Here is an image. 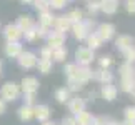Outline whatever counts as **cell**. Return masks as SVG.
I'll return each instance as SVG.
<instances>
[{"label":"cell","mask_w":135,"mask_h":125,"mask_svg":"<svg viewBox=\"0 0 135 125\" xmlns=\"http://www.w3.org/2000/svg\"><path fill=\"white\" fill-rule=\"evenodd\" d=\"M20 97V87L15 82H7L0 88V98L3 102H13Z\"/></svg>","instance_id":"cell-1"},{"label":"cell","mask_w":135,"mask_h":125,"mask_svg":"<svg viewBox=\"0 0 135 125\" xmlns=\"http://www.w3.org/2000/svg\"><path fill=\"white\" fill-rule=\"evenodd\" d=\"M95 60L93 50H90L89 47H79L75 52V64L77 65H90Z\"/></svg>","instance_id":"cell-2"},{"label":"cell","mask_w":135,"mask_h":125,"mask_svg":"<svg viewBox=\"0 0 135 125\" xmlns=\"http://www.w3.org/2000/svg\"><path fill=\"white\" fill-rule=\"evenodd\" d=\"M95 33H97V37L102 42H108V40H112L113 37H115V25L108 23V22L100 23V25H97Z\"/></svg>","instance_id":"cell-3"},{"label":"cell","mask_w":135,"mask_h":125,"mask_svg":"<svg viewBox=\"0 0 135 125\" xmlns=\"http://www.w3.org/2000/svg\"><path fill=\"white\" fill-rule=\"evenodd\" d=\"M17 60H18V65L25 70H30L37 65V55H35L33 52H28V50H23L22 54L18 55Z\"/></svg>","instance_id":"cell-4"},{"label":"cell","mask_w":135,"mask_h":125,"mask_svg":"<svg viewBox=\"0 0 135 125\" xmlns=\"http://www.w3.org/2000/svg\"><path fill=\"white\" fill-rule=\"evenodd\" d=\"M3 37L7 42H20L23 37V32L20 30L15 23H8V25H5V28H3Z\"/></svg>","instance_id":"cell-5"},{"label":"cell","mask_w":135,"mask_h":125,"mask_svg":"<svg viewBox=\"0 0 135 125\" xmlns=\"http://www.w3.org/2000/svg\"><path fill=\"white\" fill-rule=\"evenodd\" d=\"M47 45H50L52 49L54 47H62L65 44V40H67V33H64V32H59V30H49V35H47Z\"/></svg>","instance_id":"cell-6"},{"label":"cell","mask_w":135,"mask_h":125,"mask_svg":"<svg viewBox=\"0 0 135 125\" xmlns=\"http://www.w3.org/2000/svg\"><path fill=\"white\" fill-rule=\"evenodd\" d=\"M38 85L40 83L35 77H25V79H22L18 87H20V92H23V93H37Z\"/></svg>","instance_id":"cell-7"},{"label":"cell","mask_w":135,"mask_h":125,"mask_svg":"<svg viewBox=\"0 0 135 125\" xmlns=\"http://www.w3.org/2000/svg\"><path fill=\"white\" fill-rule=\"evenodd\" d=\"M50 115H52V110H50L49 105H45V103L33 105V118H37L40 123L50 120Z\"/></svg>","instance_id":"cell-8"},{"label":"cell","mask_w":135,"mask_h":125,"mask_svg":"<svg viewBox=\"0 0 135 125\" xmlns=\"http://www.w3.org/2000/svg\"><path fill=\"white\" fill-rule=\"evenodd\" d=\"M92 80H95L98 83H112L113 80V74L110 72V69H97V70H93V74H92Z\"/></svg>","instance_id":"cell-9"},{"label":"cell","mask_w":135,"mask_h":125,"mask_svg":"<svg viewBox=\"0 0 135 125\" xmlns=\"http://www.w3.org/2000/svg\"><path fill=\"white\" fill-rule=\"evenodd\" d=\"M118 95V88L113 85V83H103L102 88H100V97L103 98V100H107V102H112V100H115Z\"/></svg>","instance_id":"cell-10"},{"label":"cell","mask_w":135,"mask_h":125,"mask_svg":"<svg viewBox=\"0 0 135 125\" xmlns=\"http://www.w3.org/2000/svg\"><path fill=\"white\" fill-rule=\"evenodd\" d=\"M67 105H69V112L72 113V115H75V113L85 110L87 102H85V98H82V97L77 95V97H70V100L67 102Z\"/></svg>","instance_id":"cell-11"},{"label":"cell","mask_w":135,"mask_h":125,"mask_svg":"<svg viewBox=\"0 0 135 125\" xmlns=\"http://www.w3.org/2000/svg\"><path fill=\"white\" fill-rule=\"evenodd\" d=\"M92 74H93V70H92V67L90 65H77V70H75V79H79L80 82H84L87 83L89 80H92Z\"/></svg>","instance_id":"cell-12"},{"label":"cell","mask_w":135,"mask_h":125,"mask_svg":"<svg viewBox=\"0 0 135 125\" xmlns=\"http://www.w3.org/2000/svg\"><path fill=\"white\" fill-rule=\"evenodd\" d=\"M23 52V47L20 42H7L5 45V55L8 59H18V55Z\"/></svg>","instance_id":"cell-13"},{"label":"cell","mask_w":135,"mask_h":125,"mask_svg":"<svg viewBox=\"0 0 135 125\" xmlns=\"http://www.w3.org/2000/svg\"><path fill=\"white\" fill-rule=\"evenodd\" d=\"M135 44V40L132 35H127V33H123V35H118V37L115 39V47H117V50H127V49H130V47Z\"/></svg>","instance_id":"cell-14"},{"label":"cell","mask_w":135,"mask_h":125,"mask_svg":"<svg viewBox=\"0 0 135 125\" xmlns=\"http://www.w3.org/2000/svg\"><path fill=\"white\" fill-rule=\"evenodd\" d=\"M54 28H55V30H59V32L67 33V32H69V30L72 28V22L69 20V17H67V15H60V17H55Z\"/></svg>","instance_id":"cell-15"},{"label":"cell","mask_w":135,"mask_h":125,"mask_svg":"<svg viewBox=\"0 0 135 125\" xmlns=\"http://www.w3.org/2000/svg\"><path fill=\"white\" fill-rule=\"evenodd\" d=\"M54 22H55V15L47 10V12L38 13V25L40 27H45V28H52L54 27Z\"/></svg>","instance_id":"cell-16"},{"label":"cell","mask_w":135,"mask_h":125,"mask_svg":"<svg viewBox=\"0 0 135 125\" xmlns=\"http://www.w3.org/2000/svg\"><path fill=\"white\" fill-rule=\"evenodd\" d=\"M118 10V0H100V12L113 15Z\"/></svg>","instance_id":"cell-17"},{"label":"cell","mask_w":135,"mask_h":125,"mask_svg":"<svg viewBox=\"0 0 135 125\" xmlns=\"http://www.w3.org/2000/svg\"><path fill=\"white\" fill-rule=\"evenodd\" d=\"M17 27L22 30V32H25V30H28V28H32L33 25H35V20L32 15H20V17L17 18Z\"/></svg>","instance_id":"cell-18"},{"label":"cell","mask_w":135,"mask_h":125,"mask_svg":"<svg viewBox=\"0 0 135 125\" xmlns=\"http://www.w3.org/2000/svg\"><path fill=\"white\" fill-rule=\"evenodd\" d=\"M74 118H75V123L77 125H92V122H93V118H95V117H93L90 112L82 110L79 113H75Z\"/></svg>","instance_id":"cell-19"},{"label":"cell","mask_w":135,"mask_h":125,"mask_svg":"<svg viewBox=\"0 0 135 125\" xmlns=\"http://www.w3.org/2000/svg\"><path fill=\"white\" fill-rule=\"evenodd\" d=\"M67 55H69V52H67V49H65L64 45H62V47H54V49H52L50 60L52 62H65Z\"/></svg>","instance_id":"cell-20"},{"label":"cell","mask_w":135,"mask_h":125,"mask_svg":"<svg viewBox=\"0 0 135 125\" xmlns=\"http://www.w3.org/2000/svg\"><path fill=\"white\" fill-rule=\"evenodd\" d=\"M17 115L22 122H30L33 118V107H28V105H22L17 110Z\"/></svg>","instance_id":"cell-21"},{"label":"cell","mask_w":135,"mask_h":125,"mask_svg":"<svg viewBox=\"0 0 135 125\" xmlns=\"http://www.w3.org/2000/svg\"><path fill=\"white\" fill-rule=\"evenodd\" d=\"M70 30H72V33H74V37H75L77 40H85L87 35H89V32H87V28L84 27V23H82V22L74 23Z\"/></svg>","instance_id":"cell-22"},{"label":"cell","mask_w":135,"mask_h":125,"mask_svg":"<svg viewBox=\"0 0 135 125\" xmlns=\"http://www.w3.org/2000/svg\"><path fill=\"white\" fill-rule=\"evenodd\" d=\"M84 87H85V83L84 82H80L79 79H75V77H70L69 80H67V88L70 90V93L74 92V93H79L84 90Z\"/></svg>","instance_id":"cell-23"},{"label":"cell","mask_w":135,"mask_h":125,"mask_svg":"<svg viewBox=\"0 0 135 125\" xmlns=\"http://www.w3.org/2000/svg\"><path fill=\"white\" fill-rule=\"evenodd\" d=\"M55 100L59 103H67L70 100V90L67 87H60L55 90Z\"/></svg>","instance_id":"cell-24"},{"label":"cell","mask_w":135,"mask_h":125,"mask_svg":"<svg viewBox=\"0 0 135 125\" xmlns=\"http://www.w3.org/2000/svg\"><path fill=\"white\" fill-rule=\"evenodd\" d=\"M37 70L40 72V74H49V72H52V67H54V64H52L50 59H37Z\"/></svg>","instance_id":"cell-25"},{"label":"cell","mask_w":135,"mask_h":125,"mask_svg":"<svg viewBox=\"0 0 135 125\" xmlns=\"http://www.w3.org/2000/svg\"><path fill=\"white\" fill-rule=\"evenodd\" d=\"M85 42H87V45H85V47H89L90 50H95V49H98V47H102V44H103V42L97 37V33H95V32H92V33L87 35Z\"/></svg>","instance_id":"cell-26"},{"label":"cell","mask_w":135,"mask_h":125,"mask_svg":"<svg viewBox=\"0 0 135 125\" xmlns=\"http://www.w3.org/2000/svg\"><path fill=\"white\" fill-rule=\"evenodd\" d=\"M135 88V77H125V79H120V90L125 93H130Z\"/></svg>","instance_id":"cell-27"},{"label":"cell","mask_w":135,"mask_h":125,"mask_svg":"<svg viewBox=\"0 0 135 125\" xmlns=\"http://www.w3.org/2000/svg\"><path fill=\"white\" fill-rule=\"evenodd\" d=\"M135 74V69L132 64H127V62H123V64L118 67V75H120V79H125V77H133Z\"/></svg>","instance_id":"cell-28"},{"label":"cell","mask_w":135,"mask_h":125,"mask_svg":"<svg viewBox=\"0 0 135 125\" xmlns=\"http://www.w3.org/2000/svg\"><path fill=\"white\" fill-rule=\"evenodd\" d=\"M67 17H69V20L72 22V25H74V23H79V22H82V20H84V12H82V10H79V8H74L72 12L67 13Z\"/></svg>","instance_id":"cell-29"},{"label":"cell","mask_w":135,"mask_h":125,"mask_svg":"<svg viewBox=\"0 0 135 125\" xmlns=\"http://www.w3.org/2000/svg\"><path fill=\"white\" fill-rule=\"evenodd\" d=\"M87 12L90 15H97L100 12V0H87Z\"/></svg>","instance_id":"cell-30"},{"label":"cell","mask_w":135,"mask_h":125,"mask_svg":"<svg viewBox=\"0 0 135 125\" xmlns=\"http://www.w3.org/2000/svg\"><path fill=\"white\" fill-rule=\"evenodd\" d=\"M33 8L37 10L38 13L42 12H47V10H50V5H49V0H33Z\"/></svg>","instance_id":"cell-31"},{"label":"cell","mask_w":135,"mask_h":125,"mask_svg":"<svg viewBox=\"0 0 135 125\" xmlns=\"http://www.w3.org/2000/svg\"><path fill=\"white\" fill-rule=\"evenodd\" d=\"M123 54V59H125L127 64H135V45H132L130 49H127V50H123L122 52Z\"/></svg>","instance_id":"cell-32"},{"label":"cell","mask_w":135,"mask_h":125,"mask_svg":"<svg viewBox=\"0 0 135 125\" xmlns=\"http://www.w3.org/2000/svg\"><path fill=\"white\" fill-rule=\"evenodd\" d=\"M113 64V59L110 55H102L98 59V69H110Z\"/></svg>","instance_id":"cell-33"},{"label":"cell","mask_w":135,"mask_h":125,"mask_svg":"<svg viewBox=\"0 0 135 125\" xmlns=\"http://www.w3.org/2000/svg\"><path fill=\"white\" fill-rule=\"evenodd\" d=\"M22 39H25L27 42H35L37 40V30H35V25L32 28H28V30H25L23 32V37Z\"/></svg>","instance_id":"cell-34"},{"label":"cell","mask_w":135,"mask_h":125,"mask_svg":"<svg viewBox=\"0 0 135 125\" xmlns=\"http://www.w3.org/2000/svg\"><path fill=\"white\" fill-rule=\"evenodd\" d=\"M82 23H84V27L87 28V32L92 33V32H95V28H97V22L93 18H84L82 20Z\"/></svg>","instance_id":"cell-35"},{"label":"cell","mask_w":135,"mask_h":125,"mask_svg":"<svg viewBox=\"0 0 135 125\" xmlns=\"http://www.w3.org/2000/svg\"><path fill=\"white\" fill-rule=\"evenodd\" d=\"M49 5L54 10H62L67 7V0H49Z\"/></svg>","instance_id":"cell-36"},{"label":"cell","mask_w":135,"mask_h":125,"mask_svg":"<svg viewBox=\"0 0 135 125\" xmlns=\"http://www.w3.org/2000/svg\"><path fill=\"white\" fill-rule=\"evenodd\" d=\"M75 70H77V64H65L64 67V74L67 79H70V77L75 75Z\"/></svg>","instance_id":"cell-37"},{"label":"cell","mask_w":135,"mask_h":125,"mask_svg":"<svg viewBox=\"0 0 135 125\" xmlns=\"http://www.w3.org/2000/svg\"><path fill=\"white\" fill-rule=\"evenodd\" d=\"M37 93H23V105H28V107H33V105H37L35 103V97Z\"/></svg>","instance_id":"cell-38"},{"label":"cell","mask_w":135,"mask_h":125,"mask_svg":"<svg viewBox=\"0 0 135 125\" xmlns=\"http://www.w3.org/2000/svg\"><path fill=\"white\" fill-rule=\"evenodd\" d=\"M35 30H37V39H47V35H49V30H50V28H45V27H40V25H35Z\"/></svg>","instance_id":"cell-39"},{"label":"cell","mask_w":135,"mask_h":125,"mask_svg":"<svg viewBox=\"0 0 135 125\" xmlns=\"http://www.w3.org/2000/svg\"><path fill=\"white\" fill-rule=\"evenodd\" d=\"M123 115H125V120H135V107H127L123 110Z\"/></svg>","instance_id":"cell-40"},{"label":"cell","mask_w":135,"mask_h":125,"mask_svg":"<svg viewBox=\"0 0 135 125\" xmlns=\"http://www.w3.org/2000/svg\"><path fill=\"white\" fill-rule=\"evenodd\" d=\"M52 57V47L50 45H45L40 49V59H50Z\"/></svg>","instance_id":"cell-41"},{"label":"cell","mask_w":135,"mask_h":125,"mask_svg":"<svg viewBox=\"0 0 135 125\" xmlns=\"http://www.w3.org/2000/svg\"><path fill=\"white\" fill-rule=\"evenodd\" d=\"M123 7H125V10L128 13H135V0H125Z\"/></svg>","instance_id":"cell-42"},{"label":"cell","mask_w":135,"mask_h":125,"mask_svg":"<svg viewBox=\"0 0 135 125\" xmlns=\"http://www.w3.org/2000/svg\"><path fill=\"white\" fill-rule=\"evenodd\" d=\"M60 125H77V123H75L74 115H72V117H64V118H62V123H60Z\"/></svg>","instance_id":"cell-43"},{"label":"cell","mask_w":135,"mask_h":125,"mask_svg":"<svg viewBox=\"0 0 135 125\" xmlns=\"http://www.w3.org/2000/svg\"><path fill=\"white\" fill-rule=\"evenodd\" d=\"M5 110H7V102H3L2 98H0V115L5 113Z\"/></svg>","instance_id":"cell-44"},{"label":"cell","mask_w":135,"mask_h":125,"mask_svg":"<svg viewBox=\"0 0 135 125\" xmlns=\"http://www.w3.org/2000/svg\"><path fill=\"white\" fill-rule=\"evenodd\" d=\"M95 97H97V95H95V92H89V93H87V97H85V98H87L89 102H93V100H95ZM87 100H85V102H87Z\"/></svg>","instance_id":"cell-45"},{"label":"cell","mask_w":135,"mask_h":125,"mask_svg":"<svg viewBox=\"0 0 135 125\" xmlns=\"http://www.w3.org/2000/svg\"><path fill=\"white\" fill-rule=\"evenodd\" d=\"M105 125H120V123H118L117 120H110V118H107V120H105Z\"/></svg>","instance_id":"cell-46"},{"label":"cell","mask_w":135,"mask_h":125,"mask_svg":"<svg viewBox=\"0 0 135 125\" xmlns=\"http://www.w3.org/2000/svg\"><path fill=\"white\" fill-rule=\"evenodd\" d=\"M120 125H135V122H132V120H123Z\"/></svg>","instance_id":"cell-47"},{"label":"cell","mask_w":135,"mask_h":125,"mask_svg":"<svg viewBox=\"0 0 135 125\" xmlns=\"http://www.w3.org/2000/svg\"><path fill=\"white\" fill-rule=\"evenodd\" d=\"M42 125H57V123H54V122H50V120H47V122H42Z\"/></svg>","instance_id":"cell-48"},{"label":"cell","mask_w":135,"mask_h":125,"mask_svg":"<svg viewBox=\"0 0 135 125\" xmlns=\"http://www.w3.org/2000/svg\"><path fill=\"white\" fill-rule=\"evenodd\" d=\"M20 2H22V3H32L33 0H20Z\"/></svg>","instance_id":"cell-49"},{"label":"cell","mask_w":135,"mask_h":125,"mask_svg":"<svg viewBox=\"0 0 135 125\" xmlns=\"http://www.w3.org/2000/svg\"><path fill=\"white\" fill-rule=\"evenodd\" d=\"M130 95H132V98H133V100H135V88H133V90L130 92Z\"/></svg>","instance_id":"cell-50"},{"label":"cell","mask_w":135,"mask_h":125,"mask_svg":"<svg viewBox=\"0 0 135 125\" xmlns=\"http://www.w3.org/2000/svg\"><path fill=\"white\" fill-rule=\"evenodd\" d=\"M0 77H2V62H0Z\"/></svg>","instance_id":"cell-51"},{"label":"cell","mask_w":135,"mask_h":125,"mask_svg":"<svg viewBox=\"0 0 135 125\" xmlns=\"http://www.w3.org/2000/svg\"><path fill=\"white\" fill-rule=\"evenodd\" d=\"M133 77H135V74H133Z\"/></svg>","instance_id":"cell-52"},{"label":"cell","mask_w":135,"mask_h":125,"mask_svg":"<svg viewBox=\"0 0 135 125\" xmlns=\"http://www.w3.org/2000/svg\"><path fill=\"white\" fill-rule=\"evenodd\" d=\"M67 2H69V0H67Z\"/></svg>","instance_id":"cell-53"},{"label":"cell","mask_w":135,"mask_h":125,"mask_svg":"<svg viewBox=\"0 0 135 125\" xmlns=\"http://www.w3.org/2000/svg\"><path fill=\"white\" fill-rule=\"evenodd\" d=\"M133 122H135V120H133Z\"/></svg>","instance_id":"cell-54"}]
</instances>
